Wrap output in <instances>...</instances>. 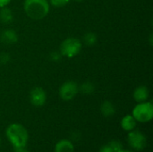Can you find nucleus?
Listing matches in <instances>:
<instances>
[{
    "instance_id": "4",
    "label": "nucleus",
    "mask_w": 153,
    "mask_h": 152,
    "mask_svg": "<svg viewBox=\"0 0 153 152\" xmlns=\"http://www.w3.org/2000/svg\"><path fill=\"white\" fill-rule=\"evenodd\" d=\"M134 119L140 123L150 122L153 117V105L152 102H141L136 105L132 115Z\"/></svg>"
},
{
    "instance_id": "19",
    "label": "nucleus",
    "mask_w": 153,
    "mask_h": 152,
    "mask_svg": "<svg viewBox=\"0 0 153 152\" xmlns=\"http://www.w3.org/2000/svg\"><path fill=\"white\" fill-rule=\"evenodd\" d=\"M10 61V56L6 53H3L0 55V62L3 64H6Z\"/></svg>"
},
{
    "instance_id": "1",
    "label": "nucleus",
    "mask_w": 153,
    "mask_h": 152,
    "mask_svg": "<svg viewBox=\"0 0 153 152\" xmlns=\"http://www.w3.org/2000/svg\"><path fill=\"white\" fill-rule=\"evenodd\" d=\"M23 9L30 19L41 20L48 14L50 4L48 0H24Z\"/></svg>"
},
{
    "instance_id": "26",
    "label": "nucleus",
    "mask_w": 153,
    "mask_h": 152,
    "mask_svg": "<svg viewBox=\"0 0 153 152\" xmlns=\"http://www.w3.org/2000/svg\"><path fill=\"white\" fill-rule=\"evenodd\" d=\"M0 144H1V140H0Z\"/></svg>"
},
{
    "instance_id": "18",
    "label": "nucleus",
    "mask_w": 153,
    "mask_h": 152,
    "mask_svg": "<svg viewBox=\"0 0 153 152\" xmlns=\"http://www.w3.org/2000/svg\"><path fill=\"white\" fill-rule=\"evenodd\" d=\"M49 57H50V59H51L52 61L56 62V61H59V60L61 59L62 55L60 54V52H59V51H53V52L50 54Z\"/></svg>"
},
{
    "instance_id": "3",
    "label": "nucleus",
    "mask_w": 153,
    "mask_h": 152,
    "mask_svg": "<svg viewBox=\"0 0 153 152\" xmlns=\"http://www.w3.org/2000/svg\"><path fill=\"white\" fill-rule=\"evenodd\" d=\"M82 48V41L76 38H67L62 41L59 48V52L62 56H65L67 58H73L76 56Z\"/></svg>"
},
{
    "instance_id": "22",
    "label": "nucleus",
    "mask_w": 153,
    "mask_h": 152,
    "mask_svg": "<svg viewBox=\"0 0 153 152\" xmlns=\"http://www.w3.org/2000/svg\"><path fill=\"white\" fill-rule=\"evenodd\" d=\"M14 152H29V151L26 150L25 147H18L14 148Z\"/></svg>"
},
{
    "instance_id": "23",
    "label": "nucleus",
    "mask_w": 153,
    "mask_h": 152,
    "mask_svg": "<svg viewBox=\"0 0 153 152\" xmlns=\"http://www.w3.org/2000/svg\"><path fill=\"white\" fill-rule=\"evenodd\" d=\"M152 43H153V41H152V33H151V34H150V45L152 46Z\"/></svg>"
},
{
    "instance_id": "10",
    "label": "nucleus",
    "mask_w": 153,
    "mask_h": 152,
    "mask_svg": "<svg viewBox=\"0 0 153 152\" xmlns=\"http://www.w3.org/2000/svg\"><path fill=\"white\" fill-rule=\"evenodd\" d=\"M136 122L137 121L134 119V117L132 115H126L121 120V127L125 131L131 132L135 128Z\"/></svg>"
},
{
    "instance_id": "13",
    "label": "nucleus",
    "mask_w": 153,
    "mask_h": 152,
    "mask_svg": "<svg viewBox=\"0 0 153 152\" xmlns=\"http://www.w3.org/2000/svg\"><path fill=\"white\" fill-rule=\"evenodd\" d=\"M13 19V14L10 8H8L7 6L0 8V21L2 22L8 24L12 22Z\"/></svg>"
},
{
    "instance_id": "14",
    "label": "nucleus",
    "mask_w": 153,
    "mask_h": 152,
    "mask_svg": "<svg viewBox=\"0 0 153 152\" xmlns=\"http://www.w3.org/2000/svg\"><path fill=\"white\" fill-rule=\"evenodd\" d=\"M95 90V85L91 82H85L79 86V91L85 95H90Z\"/></svg>"
},
{
    "instance_id": "15",
    "label": "nucleus",
    "mask_w": 153,
    "mask_h": 152,
    "mask_svg": "<svg viewBox=\"0 0 153 152\" xmlns=\"http://www.w3.org/2000/svg\"><path fill=\"white\" fill-rule=\"evenodd\" d=\"M97 40H98V37L94 32H87L83 36V42L87 46L90 47L94 46L97 43Z\"/></svg>"
},
{
    "instance_id": "20",
    "label": "nucleus",
    "mask_w": 153,
    "mask_h": 152,
    "mask_svg": "<svg viewBox=\"0 0 153 152\" xmlns=\"http://www.w3.org/2000/svg\"><path fill=\"white\" fill-rule=\"evenodd\" d=\"M99 152H113V151H112V149L109 147V145L108 144V145H105V146L101 147Z\"/></svg>"
},
{
    "instance_id": "16",
    "label": "nucleus",
    "mask_w": 153,
    "mask_h": 152,
    "mask_svg": "<svg viewBox=\"0 0 153 152\" xmlns=\"http://www.w3.org/2000/svg\"><path fill=\"white\" fill-rule=\"evenodd\" d=\"M71 0H48L49 4L55 7H63L70 3Z\"/></svg>"
},
{
    "instance_id": "5",
    "label": "nucleus",
    "mask_w": 153,
    "mask_h": 152,
    "mask_svg": "<svg viewBox=\"0 0 153 152\" xmlns=\"http://www.w3.org/2000/svg\"><path fill=\"white\" fill-rule=\"evenodd\" d=\"M79 92V85L74 81L64 82L59 88V96L65 101L72 100Z\"/></svg>"
},
{
    "instance_id": "8",
    "label": "nucleus",
    "mask_w": 153,
    "mask_h": 152,
    "mask_svg": "<svg viewBox=\"0 0 153 152\" xmlns=\"http://www.w3.org/2000/svg\"><path fill=\"white\" fill-rule=\"evenodd\" d=\"M0 39L3 43L6 45H12L18 41V34L13 29H6L2 32Z\"/></svg>"
},
{
    "instance_id": "6",
    "label": "nucleus",
    "mask_w": 153,
    "mask_h": 152,
    "mask_svg": "<svg viewBox=\"0 0 153 152\" xmlns=\"http://www.w3.org/2000/svg\"><path fill=\"white\" fill-rule=\"evenodd\" d=\"M128 143L133 149L143 151L147 145V139L141 132L131 131L128 134Z\"/></svg>"
},
{
    "instance_id": "9",
    "label": "nucleus",
    "mask_w": 153,
    "mask_h": 152,
    "mask_svg": "<svg viewBox=\"0 0 153 152\" xmlns=\"http://www.w3.org/2000/svg\"><path fill=\"white\" fill-rule=\"evenodd\" d=\"M134 99L137 103L147 101L150 96V91L146 86H139L134 91Z\"/></svg>"
},
{
    "instance_id": "7",
    "label": "nucleus",
    "mask_w": 153,
    "mask_h": 152,
    "mask_svg": "<svg viewBox=\"0 0 153 152\" xmlns=\"http://www.w3.org/2000/svg\"><path fill=\"white\" fill-rule=\"evenodd\" d=\"M30 101L35 107H42L47 101V93L40 87L33 88L30 92Z\"/></svg>"
},
{
    "instance_id": "21",
    "label": "nucleus",
    "mask_w": 153,
    "mask_h": 152,
    "mask_svg": "<svg viewBox=\"0 0 153 152\" xmlns=\"http://www.w3.org/2000/svg\"><path fill=\"white\" fill-rule=\"evenodd\" d=\"M11 1L12 0H0V8L7 6L11 3Z\"/></svg>"
},
{
    "instance_id": "11",
    "label": "nucleus",
    "mask_w": 153,
    "mask_h": 152,
    "mask_svg": "<svg viewBox=\"0 0 153 152\" xmlns=\"http://www.w3.org/2000/svg\"><path fill=\"white\" fill-rule=\"evenodd\" d=\"M100 112L104 116L110 117V116H113L115 115L116 108H115V106L113 105L112 102L106 100L100 106Z\"/></svg>"
},
{
    "instance_id": "24",
    "label": "nucleus",
    "mask_w": 153,
    "mask_h": 152,
    "mask_svg": "<svg viewBox=\"0 0 153 152\" xmlns=\"http://www.w3.org/2000/svg\"><path fill=\"white\" fill-rule=\"evenodd\" d=\"M119 152H133V151H127V150H122L121 151H119Z\"/></svg>"
},
{
    "instance_id": "25",
    "label": "nucleus",
    "mask_w": 153,
    "mask_h": 152,
    "mask_svg": "<svg viewBox=\"0 0 153 152\" xmlns=\"http://www.w3.org/2000/svg\"><path fill=\"white\" fill-rule=\"evenodd\" d=\"M75 2H78V3H80V2H82L83 0H74Z\"/></svg>"
},
{
    "instance_id": "12",
    "label": "nucleus",
    "mask_w": 153,
    "mask_h": 152,
    "mask_svg": "<svg viewBox=\"0 0 153 152\" xmlns=\"http://www.w3.org/2000/svg\"><path fill=\"white\" fill-rule=\"evenodd\" d=\"M74 148L73 143L67 140H62L56 144L55 152H74Z\"/></svg>"
},
{
    "instance_id": "2",
    "label": "nucleus",
    "mask_w": 153,
    "mask_h": 152,
    "mask_svg": "<svg viewBox=\"0 0 153 152\" xmlns=\"http://www.w3.org/2000/svg\"><path fill=\"white\" fill-rule=\"evenodd\" d=\"M6 137L13 148L26 147L29 134L26 128L20 124H12L6 129Z\"/></svg>"
},
{
    "instance_id": "17",
    "label": "nucleus",
    "mask_w": 153,
    "mask_h": 152,
    "mask_svg": "<svg viewBox=\"0 0 153 152\" xmlns=\"http://www.w3.org/2000/svg\"><path fill=\"white\" fill-rule=\"evenodd\" d=\"M108 145L112 149L113 152H119L123 150V146L118 141H111L108 143Z\"/></svg>"
}]
</instances>
